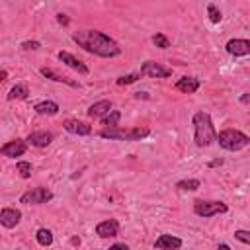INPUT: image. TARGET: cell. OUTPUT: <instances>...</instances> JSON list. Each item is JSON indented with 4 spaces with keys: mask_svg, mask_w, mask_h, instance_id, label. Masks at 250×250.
I'll return each instance as SVG.
<instances>
[{
    "mask_svg": "<svg viewBox=\"0 0 250 250\" xmlns=\"http://www.w3.org/2000/svg\"><path fill=\"white\" fill-rule=\"evenodd\" d=\"M57 57H59V61H61V62H64L68 68L76 70L78 74H84V76H86V74L90 72V68H88L82 61H78L72 53H68V51H59V55H57Z\"/></svg>",
    "mask_w": 250,
    "mask_h": 250,
    "instance_id": "10",
    "label": "cell"
},
{
    "mask_svg": "<svg viewBox=\"0 0 250 250\" xmlns=\"http://www.w3.org/2000/svg\"><path fill=\"white\" fill-rule=\"evenodd\" d=\"M129 246L125 244V242H115V244H111V250H127Z\"/></svg>",
    "mask_w": 250,
    "mask_h": 250,
    "instance_id": "31",
    "label": "cell"
},
{
    "mask_svg": "<svg viewBox=\"0 0 250 250\" xmlns=\"http://www.w3.org/2000/svg\"><path fill=\"white\" fill-rule=\"evenodd\" d=\"M21 221V211L16 207H4L0 209V225L4 229H14Z\"/></svg>",
    "mask_w": 250,
    "mask_h": 250,
    "instance_id": "9",
    "label": "cell"
},
{
    "mask_svg": "<svg viewBox=\"0 0 250 250\" xmlns=\"http://www.w3.org/2000/svg\"><path fill=\"white\" fill-rule=\"evenodd\" d=\"M219 248H221V250H229L230 246H229V244H219Z\"/></svg>",
    "mask_w": 250,
    "mask_h": 250,
    "instance_id": "37",
    "label": "cell"
},
{
    "mask_svg": "<svg viewBox=\"0 0 250 250\" xmlns=\"http://www.w3.org/2000/svg\"><path fill=\"white\" fill-rule=\"evenodd\" d=\"M113 107V104L109 102V100H100V102H96V104H92L90 107H88V117H92V119H96V117H102L104 113H107L109 109Z\"/></svg>",
    "mask_w": 250,
    "mask_h": 250,
    "instance_id": "18",
    "label": "cell"
},
{
    "mask_svg": "<svg viewBox=\"0 0 250 250\" xmlns=\"http://www.w3.org/2000/svg\"><path fill=\"white\" fill-rule=\"evenodd\" d=\"M72 41L80 49H84L86 53L102 57V59H113V57H119L123 53V47L113 37H109L107 33H104L100 29H80V31H74L72 33Z\"/></svg>",
    "mask_w": 250,
    "mask_h": 250,
    "instance_id": "1",
    "label": "cell"
},
{
    "mask_svg": "<svg viewBox=\"0 0 250 250\" xmlns=\"http://www.w3.org/2000/svg\"><path fill=\"white\" fill-rule=\"evenodd\" d=\"M191 125H193V141H195V146L203 148V146H209L215 143L217 139V131H215V125H213V119L207 111H195L193 117H191Z\"/></svg>",
    "mask_w": 250,
    "mask_h": 250,
    "instance_id": "2",
    "label": "cell"
},
{
    "mask_svg": "<svg viewBox=\"0 0 250 250\" xmlns=\"http://www.w3.org/2000/svg\"><path fill=\"white\" fill-rule=\"evenodd\" d=\"M62 127H64L66 133H70V135H78V137H86V135L92 133V127H90L88 123L80 121V119H66V121L62 123Z\"/></svg>",
    "mask_w": 250,
    "mask_h": 250,
    "instance_id": "14",
    "label": "cell"
},
{
    "mask_svg": "<svg viewBox=\"0 0 250 250\" xmlns=\"http://www.w3.org/2000/svg\"><path fill=\"white\" fill-rule=\"evenodd\" d=\"M39 72H41L45 78L55 80V82H62V84H66V86H70V88H78V86H80L78 82H74V80H70V78H66V76H61V74H57L53 68H47V66H41Z\"/></svg>",
    "mask_w": 250,
    "mask_h": 250,
    "instance_id": "19",
    "label": "cell"
},
{
    "mask_svg": "<svg viewBox=\"0 0 250 250\" xmlns=\"http://www.w3.org/2000/svg\"><path fill=\"white\" fill-rule=\"evenodd\" d=\"M33 109H35V113H39V115L53 117V115L59 113V104L53 102V100H43V102H37V104L33 105Z\"/></svg>",
    "mask_w": 250,
    "mask_h": 250,
    "instance_id": "17",
    "label": "cell"
},
{
    "mask_svg": "<svg viewBox=\"0 0 250 250\" xmlns=\"http://www.w3.org/2000/svg\"><path fill=\"white\" fill-rule=\"evenodd\" d=\"M70 244H72V246H80V238H78V236H72V238H70Z\"/></svg>",
    "mask_w": 250,
    "mask_h": 250,
    "instance_id": "34",
    "label": "cell"
},
{
    "mask_svg": "<svg viewBox=\"0 0 250 250\" xmlns=\"http://www.w3.org/2000/svg\"><path fill=\"white\" fill-rule=\"evenodd\" d=\"M57 21L61 23V25H68V18H66V14H57Z\"/></svg>",
    "mask_w": 250,
    "mask_h": 250,
    "instance_id": "30",
    "label": "cell"
},
{
    "mask_svg": "<svg viewBox=\"0 0 250 250\" xmlns=\"http://www.w3.org/2000/svg\"><path fill=\"white\" fill-rule=\"evenodd\" d=\"M199 86H201V82H199V78H195V76H182V78L174 84V88H176L178 92H182V94H195V92L199 90Z\"/></svg>",
    "mask_w": 250,
    "mask_h": 250,
    "instance_id": "15",
    "label": "cell"
},
{
    "mask_svg": "<svg viewBox=\"0 0 250 250\" xmlns=\"http://www.w3.org/2000/svg\"><path fill=\"white\" fill-rule=\"evenodd\" d=\"M139 78H141V74H139V72H135V74H125V76H119L115 82H117V86H127V84L137 82Z\"/></svg>",
    "mask_w": 250,
    "mask_h": 250,
    "instance_id": "27",
    "label": "cell"
},
{
    "mask_svg": "<svg viewBox=\"0 0 250 250\" xmlns=\"http://www.w3.org/2000/svg\"><path fill=\"white\" fill-rule=\"evenodd\" d=\"M221 164H223V158H215V160L209 162V168H217V166H221Z\"/></svg>",
    "mask_w": 250,
    "mask_h": 250,
    "instance_id": "32",
    "label": "cell"
},
{
    "mask_svg": "<svg viewBox=\"0 0 250 250\" xmlns=\"http://www.w3.org/2000/svg\"><path fill=\"white\" fill-rule=\"evenodd\" d=\"M234 238H236V240H240L242 244H250V230L238 229V230H234Z\"/></svg>",
    "mask_w": 250,
    "mask_h": 250,
    "instance_id": "28",
    "label": "cell"
},
{
    "mask_svg": "<svg viewBox=\"0 0 250 250\" xmlns=\"http://www.w3.org/2000/svg\"><path fill=\"white\" fill-rule=\"evenodd\" d=\"M35 240H37L39 246H51V244H53V232H51L49 229L41 227V229H37V232H35Z\"/></svg>",
    "mask_w": 250,
    "mask_h": 250,
    "instance_id": "22",
    "label": "cell"
},
{
    "mask_svg": "<svg viewBox=\"0 0 250 250\" xmlns=\"http://www.w3.org/2000/svg\"><path fill=\"white\" fill-rule=\"evenodd\" d=\"M100 119H102V125H104V127H115V125L119 123V119H121V111H117V109H109V111L104 113Z\"/></svg>",
    "mask_w": 250,
    "mask_h": 250,
    "instance_id": "21",
    "label": "cell"
},
{
    "mask_svg": "<svg viewBox=\"0 0 250 250\" xmlns=\"http://www.w3.org/2000/svg\"><path fill=\"white\" fill-rule=\"evenodd\" d=\"M150 135V129L148 127H104L98 131V137L102 139H107V141H129V143H135V141H143Z\"/></svg>",
    "mask_w": 250,
    "mask_h": 250,
    "instance_id": "3",
    "label": "cell"
},
{
    "mask_svg": "<svg viewBox=\"0 0 250 250\" xmlns=\"http://www.w3.org/2000/svg\"><path fill=\"white\" fill-rule=\"evenodd\" d=\"M152 43H154L158 49H168V47H170V39H168L164 33H154V35H152Z\"/></svg>",
    "mask_w": 250,
    "mask_h": 250,
    "instance_id": "26",
    "label": "cell"
},
{
    "mask_svg": "<svg viewBox=\"0 0 250 250\" xmlns=\"http://www.w3.org/2000/svg\"><path fill=\"white\" fill-rule=\"evenodd\" d=\"M96 234L100 238H113L119 234V221L117 219H105L96 225Z\"/></svg>",
    "mask_w": 250,
    "mask_h": 250,
    "instance_id": "12",
    "label": "cell"
},
{
    "mask_svg": "<svg viewBox=\"0 0 250 250\" xmlns=\"http://www.w3.org/2000/svg\"><path fill=\"white\" fill-rule=\"evenodd\" d=\"M199 186H201V182L195 178L176 182V189H180V191H195V189H199Z\"/></svg>",
    "mask_w": 250,
    "mask_h": 250,
    "instance_id": "23",
    "label": "cell"
},
{
    "mask_svg": "<svg viewBox=\"0 0 250 250\" xmlns=\"http://www.w3.org/2000/svg\"><path fill=\"white\" fill-rule=\"evenodd\" d=\"M27 150V143L23 139H14V141H8L6 145L0 146V154L6 156V158H16V156H23Z\"/></svg>",
    "mask_w": 250,
    "mask_h": 250,
    "instance_id": "8",
    "label": "cell"
},
{
    "mask_svg": "<svg viewBox=\"0 0 250 250\" xmlns=\"http://www.w3.org/2000/svg\"><path fill=\"white\" fill-rule=\"evenodd\" d=\"M207 16H209L211 23H219L223 20V14H221V10L215 4H207Z\"/></svg>",
    "mask_w": 250,
    "mask_h": 250,
    "instance_id": "25",
    "label": "cell"
},
{
    "mask_svg": "<svg viewBox=\"0 0 250 250\" xmlns=\"http://www.w3.org/2000/svg\"><path fill=\"white\" fill-rule=\"evenodd\" d=\"M53 139H55V135L51 131H33V133L27 135L25 143L35 146V148H45V146H49L53 143Z\"/></svg>",
    "mask_w": 250,
    "mask_h": 250,
    "instance_id": "11",
    "label": "cell"
},
{
    "mask_svg": "<svg viewBox=\"0 0 250 250\" xmlns=\"http://www.w3.org/2000/svg\"><path fill=\"white\" fill-rule=\"evenodd\" d=\"M141 76H150V78H168L172 76V68L156 62V61H145L141 64Z\"/></svg>",
    "mask_w": 250,
    "mask_h": 250,
    "instance_id": "7",
    "label": "cell"
},
{
    "mask_svg": "<svg viewBox=\"0 0 250 250\" xmlns=\"http://www.w3.org/2000/svg\"><path fill=\"white\" fill-rule=\"evenodd\" d=\"M6 78H8V72H6V70H2V68H0V82H4V80H6Z\"/></svg>",
    "mask_w": 250,
    "mask_h": 250,
    "instance_id": "35",
    "label": "cell"
},
{
    "mask_svg": "<svg viewBox=\"0 0 250 250\" xmlns=\"http://www.w3.org/2000/svg\"><path fill=\"white\" fill-rule=\"evenodd\" d=\"M16 172H18L20 178H23V180L31 178V162H27V160H20V162L16 164Z\"/></svg>",
    "mask_w": 250,
    "mask_h": 250,
    "instance_id": "24",
    "label": "cell"
},
{
    "mask_svg": "<svg viewBox=\"0 0 250 250\" xmlns=\"http://www.w3.org/2000/svg\"><path fill=\"white\" fill-rule=\"evenodd\" d=\"M215 141L219 143V146H223L225 150H230V152H238L250 145V137L238 129H225V131L217 133Z\"/></svg>",
    "mask_w": 250,
    "mask_h": 250,
    "instance_id": "4",
    "label": "cell"
},
{
    "mask_svg": "<svg viewBox=\"0 0 250 250\" xmlns=\"http://www.w3.org/2000/svg\"><path fill=\"white\" fill-rule=\"evenodd\" d=\"M39 47H41V43L35 41V39H33V41H23V43H21V49H25V51H37Z\"/></svg>",
    "mask_w": 250,
    "mask_h": 250,
    "instance_id": "29",
    "label": "cell"
},
{
    "mask_svg": "<svg viewBox=\"0 0 250 250\" xmlns=\"http://www.w3.org/2000/svg\"><path fill=\"white\" fill-rule=\"evenodd\" d=\"M248 102H250V94H248V92H244V94L240 96V104H244V105H246Z\"/></svg>",
    "mask_w": 250,
    "mask_h": 250,
    "instance_id": "33",
    "label": "cell"
},
{
    "mask_svg": "<svg viewBox=\"0 0 250 250\" xmlns=\"http://www.w3.org/2000/svg\"><path fill=\"white\" fill-rule=\"evenodd\" d=\"M182 238L178 236H172V234H160L156 240H154V248L158 250H176V248H182Z\"/></svg>",
    "mask_w": 250,
    "mask_h": 250,
    "instance_id": "16",
    "label": "cell"
},
{
    "mask_svg": "<svg viewBox=\"0 0 250 250\" xmlns=\"http://www.w3.org/2000/svg\"><path fill=\"white\" fill-rule=\"evenodd\" d=\"M53 197L55 195H53L51 189H47L43 186H37V188L27 189L25 193H21L20 203H23V205H43V203H49Z\"/></svg>",
    "mask_w": 250,
    "mask_h": 250,
    "instance_id": "6",
    "label": "cell"
},
{
    "mask_svg": "<svg viewBox=\"0 0 250 250\" xmlns=\"http://www.w3.org/2000/svg\"><path fill=\"white\" fill-rule=\"evenodd\" d=\"M6 98H8L10 102H12V100H27V98H29V90H27L25 84H16V86L10 88V92H8Z\"/></svg>",
    "mask_w": 250,
    "mask_h": 250,
    "instance_id": "20",
    "label": "cell"
},
{
    "mask_svg": "<svg viewBox=\"0 0 250 250\" xmlns=\"http://www.w3.org/2000/svg\"><path fill=\"white\" fill-rule=\"evenodd\" d=\"M135 98H148V96H146V92H137Z\"/></svg>",
    "mask_w": 250,
    "mask_h": 250,
    "instance_id": "36",
    "label": "cell"
},
{
    "mask_svg": "<svg viewBox=\"0 0 250 250\" xmlns=\"http://www.w3.org/2000/svg\"><path fill=\"white\" fill-rule=\"evenodd\" d=\"M227 211H229V205L225 201H213V199H195L193 201V213L203 219L223 215Z\"/></svg>",
    "mask_w": 250,
    "mask_h": 250,
    "instance_id": "5",
    "label": "cell"
},
{
    "mask_svg": "<svg viewBox=\"0 0 250 250\" xmlns=\"http://www.w3.org/2000/svg\"><path fill=\"white\" fill-rule=\"evenodd\" d=\"M225 49L232 57H246L250 53V41L248 39H229Z\"/></svg>",
    "mask_w": 250,
    "mask_h": 250,
    "instance_id": "13",
    "label": "cell"
}]
</instances>
